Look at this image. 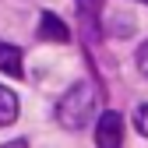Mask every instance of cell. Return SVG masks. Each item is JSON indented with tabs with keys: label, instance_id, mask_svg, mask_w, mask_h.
I'll return each instance as SVG.
<instances>
[{
	"label": "cell",
	"instance_id": "6da1fadb",
	"mask_svg": "<svg viewBox=\"0 0 148 148\" xmlns=\"http://www.w3.org/2000/svg\"><path fill=\"white\" fill-rule=\"evenodd\" d=\"M95 116V85L78 81L71 92H64V99L57 102V120L67 131H81V127Z\"/></svg>",
	"mask_w": 148,
	"mask_h": 148
},
{
	"label": "cell",
	"instance_id": "7a4b0ae2",
	"mask_svg": "<svg viewBox=\"0 0 148 148\" xmlns=\"http://www.w3.org/2000/svg\"><path fill=\"white\" fill-rule=\"evenodd\" d=\"M95 148H123V116L116 109H106L95 120Z\"/></svg>",
	"mask_w": 148,
	"mask_h": 148
},
{
	"label": "cell",
	"instance_id": "3957f363",
	"mask_svg": "<svg viewBox=\"0 0 148 148\" xmlns=\"http://www.w3.org/2000/svg\"><path fill=\"white\" fill-rule=\"evenodd\" d=\"M39 32H42V39H49V42H71V28H67L53 11H46V14L39 18Z\"/></svg>",
	"mask_w": 148,
	"mask_h": 148
},
{
	"label": "cell",
	"instance_id": "277c9868",
	"mask_svg": "<svg viewBox=\"0 0 148 148\" xmlns=\"http://www.w3.org/2000/svg\"><path fill=\"white\" fill-rule=\"evenodd\" d=\"M0 71L4 74H11V78H21V49L18 46H11V42H4L0 39Z\"/></svg>",
	"mask_w": 148,
	"mask_h": 148
},
{
	"label": "cell",
	"instance_id": "5b68a950",
	"mask_svg": "<svg viewBox=\"0 0 148 148\" xmlns=\"http://www.w3.org/2000/svg\"><path fill=\"white\" fill-rule=\"evenodd\" d=\"M14 120H18V95L7 85H0V127H7Z\"/></svg>",
	"mask_w": 148,
	"mask_h": 148
},
{
	"label": "cell",
	"instance_id": "8992f818",
	"mask_svg": "<svg viewBox=\"0 0 148 148\" xmlns=\"http://www.w3.org/2000/svg\"><path fill=\"white\" fill-rule=\"evenodd\" d=\"M102 4H106V0H78L81 18H85V25H88V32H92V39H95V32H99V25H95V14H102Z\"/></svg>",
	"mask_w": 148,
	"mask_h": 148
},
{
	"label": "cell",
	"instance_id": "52a82bcc",
	"mask_svg": "<svg viewBox=\"0 0 148 148\" xmlns=\"http://www.w3.org/2000/svg\"><path fill=\"white\" fill-rule=\"evenodd\" d=\"M134 127H138V134H145V138H148V102H145V106H138V113H134Z\"/></svg>",
	"mask_w": 148,
	"mask_h": 148
},
{
	"label": "cell",
	"instance_id": "ba28073f",
	"mask_svg": "<svg viewBox=\"0 0 148 148\" xmlns=\"http://www.w3.org/2000/svg\"><path fill=\"white\" fill-rule=\"evenodd\" d=\"M138 67H141V74L148 78V39L141 42V49H138Z\"/></svg>",
	"mask_w": 148,
	"mask_h": 148
},
{
	"label": "cell",
	"instance_id": "9c48e42d",
	"mask_svg": "<svg viewBox=\"0 0 148 148\" xmlns=\"http://www.w3.org/2000/svg\"><path fill=\"white\" fill-rule=\"evenodd\" d=\"M0 148H28V141H21V138H18V141H7V145H0Z\"/></svg>",
	"mask_w": 148,
	"mask_h": 148
},
{
	"label": "cell",
	"instance_id": "30bf717a",
	"mask_svg": "<svg viewBox=\"0 0 148 148\" xmlns=\"http://www.w3.org/2000/svg\"><path fill=\"white\" fill-rule=\"evenodd\" d=\"M141 4H148V0H141Z\"/></svg>",
	"mask_w": 148,
	"mask_h": 148
}]
</instances>
